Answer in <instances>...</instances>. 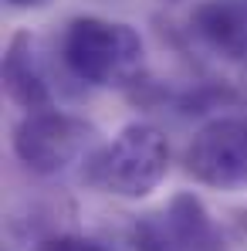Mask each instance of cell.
Segmentation results:
<instances>
[{"mask_svg": "<svg viewBox=\"0 0 247 251\" xmlns=\"http://www.w3.org/2000/svg\"><path fill=\"white\" fill-rule=\"evenodd\" d=\"M61 58L75 78L98 88H122L135 82L146 48L135 27L105 17H75L65 27Z\"/></svg>", "mask_w": 247, "mask_h": 251, "instance_id": "obj_1", "label": "cell"}, {"mask_svg": "<svg viewBox=\"0 0 247 251\" xmlns=\"http://www.w3.org/2000/svg\"><path fill=\"white\" fill-rule=\"evenodd\" d=\"M10 7H17V10H41L47 3H54V0H7Z\"/></svg>", "mask_w": 247, "mask_h": 251, "instance_id": "obj_9", "label": "cell"}, {"mask_svg": "<svg viewBox=\"0 0 247 251\" xmlns=\"http://www.w3.org/2000/svg\"><path fill=\"white\" fill-rule=\"evenodd\" d=\"M91 139V126L58 112V109H44V112H27L21 123L14 126V153L31 173L51 176L58 170H65L78 153L85 150V143Z\"/></svg>", "mask_w": 247, "mask_h": 251, "instance_id": "obj_5", "label": "cell"}, {"mask_svg": "<svg viewBox=\"0 0 247 251\" xmlns=\"http://www.w3.org/2000/svg\"><path fill=\"white\" fill-rule=\"evenodd\" d=\"M132 251H224V234L213 224L203 201L180 190L163 210L146 214L129 231Z\"/></svg>", "mask_w": 247, "mask_h": 251, "instance_id": "obj_3", "label": "cell"}, {"mask_svg": "<svg viewBox=\"0 0 247 251\" xmlns=\"http://www.w3.org/2000/svg\"><path fill=\"white\" fill-rule=\"evenodd\" d=\"M3 88L10 102H17L27 112H44L51 105V88L41 72V61L34 54V41L27 31H17L3 51Z\"/></svg>", "mask_w": 247, "mask_h": 251, "instance_id": "obj_7", "label": "cell"}, {"mask_svg": "<svg viewBox=\"0 0 247 251\" xmlns=\"http://www.w3.org/2000/svg\"><path fill=\"white\" fill-rule=\"evenodd\" d=\"M190 31L224 58H247V0H203L190 14Z\"/></svg>", "mask_w": 247, "mask_h": 251, "instance_id": "obj_6", "label": "cell"}, {"mask_svg": "<svg viewBox=\"0 0 247 251\" xmlns=\"http://www.w3.org/2000/svg\"><path fill=\"white\" fill-rule=\"evenodd\" d=\"M244 88H247V72H244Z\"/></svg>", "mask_w": 247, "mask_h": 251, "instance_id": "obj_10", "label": "cell"}, {"mask_svg": "<svg viewBox=\"0 0 247 251\" xmlns=\"http://www.w3.org/2000/svg\"><path fill=\"white\" fill-rule=\"evenodd\" d=\"M186 173L213 190H247V116H217L186 146Z\"/></svg>", "mask_w": 247, "mask_h": 251, "instance_id": "obj_4", "label": "cell"}, {"mask_svg": "<svg viewBox=\"0 0 247 251\" xmlns=\"http://www.w3.org/2000/svg\"><path fill=\"white\" fill-rule=\"evenodd\" d=\"M166 170H169V143L163 129H156L153 123H129L109 146H102L88 160L85 180L102 194L139 201L163 183Z\"/></svg>", "mask_w": 247, "mask_h": 251, "instance_id": "obj_2", "label": "cell"}, {"mask_svg": "<svg viewBox=\"0 0 247 251\" xmlns=\"http://www.w3.org/2000/svg\"><path fill=\"white\" fill-rule=\"evenodd\" d=\"M34 251H105L95 238H82V234H51L34 245Z\"/></svg>", "mask_w": 247, "mask_h": 251, "instance_id": "obj_8", "label": "cell"}]
</instances>
